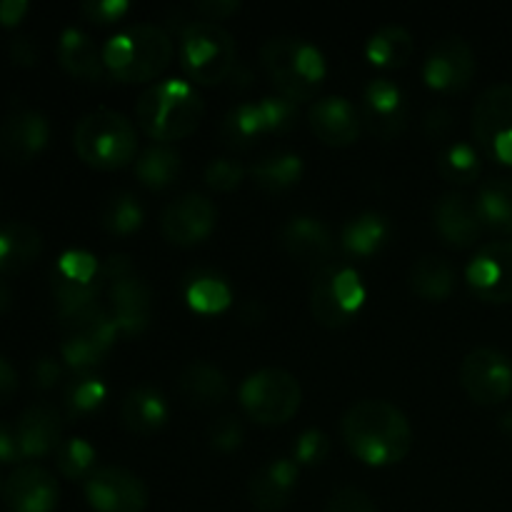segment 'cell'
I'll use <instances>...</instances> for the list:
<instances>
[{
    "mask_svg": "<svg viewBox=\"0 0 512 512\" xmlns=\"http://www.w3.org/2000/svg\"><path fill=\"white\" fill-rule=\"evenodd\" d=\"M340 433L355 458L368 465L400 463L413 448V425L390 400L363 398L345 410Z\"/></svg>",
    "mask_w": 512,
    "mask_h": 512,
    "instance_id": "6da1fadb",
    "label": "cell"
},
{
    "mask_svg": "<svg viewBox=\"0 0 512 512\" xmlns=\"http://www.w3.org/2000/svg\"><path fill=\"white\" fill-rule=\"evenodd\" d=\"M205 115L203 95L193 83L180 78H165L140 93L135 103L138 125L155 143H173L188 138Z\"/></svg>",
    "mask_w": 512,
    "mask_h": 512,
    "instance_id": "7a4b0ae2",
    "label": "cell"
},
{
    "mask_svg": "<svg viewBox=\"0 0 512 512\" xmlns=\"http://www.w3.org/2000/svg\"><path fill=\"white\" fill-rule=\"evenodd\" d=\"M173 38L158 23H133L110 35L103 45V63L110 75L125 83L150 80L168 68Z\"/></svg>",
    "mask_w": 512,
    "mask_h": 512,
    "instance_id": "3957f363",
    "label": "cell"
},
{
    "mask_svg": "<svg viewBox=\"0 0 512 512\" xmlns=\"http://www.w3.org/2000/svg\"><path fill=\"white\" fill-rule=\"evenodd\" d=\"M260 63L278 85L280 95L295 103L313 98L328 73L323 50L298 35H275L265 40L260 48Z\"/></svg>",
    "mask_w": 512,
    "mask_h": 512,
    "instance_id": "277c9868",
    "label": "cell"
},
{
    "mask_svg": "<svg viewBox=\"0 0 512 512\" xmlns=\"http://www.w3.org/2000/svg\"><path fill=\"white\" fill-rule=\"evenodd\" d=\"M73 145L75 153L93 168H123L138 158V130L120 110L98 108L78 120Z\"/></svg>",
    "mask_w": 512,
    "mask_h": 512,
    "instance_id": "5b68a950",
    "label": "cell"
},
{
    "mask_svg": "<svg viewBox=\"0 0 512 512\" xmlns=\"http://www.w3.org/2000/svg\"><path fill=\"white\" fill-rule=\"evenodd\" d=\"M60 325H63L60 355L75 373H90L95 365L103 363L120 335L108 308L100 303H90L73 313L60 315Z\"/></svg>",
    "mask_w": 512,
    "mask_h": 512,
    "instance_id": "8992f818",
    "label": "cell"
},
{
    "mask_svg": "<svg viewBox=\"0 0 512 512\" xmlns=\"http://www.w3.org/2000/svg\"><path fill=\"white\" fill-rule=\"evenodd\" d=\"M180 63L198 83H220L235 70V38L215 20H193L180 33Z\"/></svg>",
    "mask_w": 512,
    "mask_h": 512,
    "instance_id": "52a82bcc",
    "label": "cell"
},
{
    "mask_svg": "<svg viewBox=\"0 0 512 512\" xmlns=\"http://www.w3.org/2000/svg\"><path fill=\"white\" fill-rule=\"evenodd\" d=\"M368 290L363 275L350 263H328L318 268L310 285V308L318 323L340 328L363 308Z\"/></svg>",
    "mask_w": 512,
    "mask_h": 512,
    "instance_id": "ba28073f",
    "label": "cell"
},
{
    "mask_svg": "<svg viewBox=\"0 0 512 512\" xmlns=\"http://www.w3.org/2000/svg\"><path fill=\"white\" fill-rule=\"evenodd\" d=\"M303 388L285 368H260L240 385V405L253 420L263 425L288 423L300 408Z\"/></svg>",
    "mask_w": 512,
    "mask_h": 512,
    "instance_id": "9c48e42d",
    "label": "cell"
},
{
    "mask_svg": "<svg viewBox=\"0 0 512 512\" xmlns=\"http://www.w3.org/2000/svg\"><path fill=\"white\" fill-rule=\"evenodd\" d=\"M298 103L285 95H263L253 103H240L225 113L220 133L233 148H248L263 135H283L298 123Z\"/></svg>",
    "mask_w": 512,
    "mask_h": 512,
    "instance_id": "30bf717a",
    "label": "cell"
},
{
    "mask_svg": "<svg viewBox=\"0 0 512 512\" xmlns=\"http://www.w3.org/2000/svg\"><path fill=\"white\" fill-rule=\"evenodd\" d=\"M103 285V263L90 250H65L50 273V288H53V298L58 303V318L90 303H98Z\"/></svg>",
    "mask_w": 512,
    "mask_h": 512,
    "instance_id": "8fae6325",
    "label": "cell"
},
{
    "mask_svg": "<svg viewBox=\"0 0 512 512\" xmlns=\"http://www.w3.org/2000/svg\"><path fill=\"white\" fill-rule=\"evenodd\" d=\"M470 120L480 153L512 165V83L488 85L475 100Z\"/></svg>",
    "mask_w": 512,
    "mask_h": 512,
    "instance_id": "7c38bea8",
    "label": "cell"
},
{
    "mask_svg": "<svg viewBox=\"0 0 512 512\" xmlns=\"http://www.w3.org/2000/svg\"><path fill=\"white\" fill-rule=\"evenodd\" d=\"M83 493L98 512H143L150 498L143 478L120 465H98L83 480Z\"/></svg>",
    "mask_w": 512,
    "mask_h": 512,
    "instance_id": "4fadbf2b",
    "label": "cell"
},
{
    "mask_svg": "<svg viewBox=\"0 0 512 512\" xmlns=\"http://www.w3.org/2000/svg\"><path fill=\"white\" fill-rule=\"evenodd\" d=\"M465 393L480 405H498L512 393V363L508 355L490 345L473 348L460 365Z\"/></svg>",
    "mask_w": 512,
    "mask_h": 512,
    "instance_id": "5bb4252c",
    "label": "cell"
},
{
    "mask_svg": "<svg viewBox=\"0 0 512 512\" xmlns=\"http://www.w3.org/2000/svg\"><path fill=\"white\" fill-rule=\"evenodd\" d=\"M465 280L480 300L512 303V240L480 245L465 268Z\"/></svg>",
    "mask_w": 512,
    "mask_h": 512,
    "instance_id": "9a60e30c",
    "label": "cell"
},
{
    "mask_svg": "<svg viewBox=\"0 0 512 512\" xmlns=\"http://www.w3.org/2000/svg\"><path fill=\"white\" fill-rule=\"evenodd\" d=\"M475 75L473 45L463 35H443L423 63L425 83L440 93H460Z\"/></svg>",
    "mask_w": 512,
    "mask_h": 512,
    "instance_id": "2e32d148",
    "label": "cell"
},
{
    "mask_svg": "<svg viewBox=\"0 0 512 512\" xmlns=\"http://www.w3.org/2000/svg\"><path fill=\"white\" fill-rule=\"evenodd\" d=\"M218 220V208L203 193H183L170 200L160 215V230L175 245H195L208 238Z\"/></svg>",
    "mask_w": 512,
    "mask_h": 512,
    "instance_id": "e0dca14e",
    "label": "cell"
},
{
    "mask_svg": "<svg viewBox=\"0 0 512 512\" xmlns=\"http://www.w3.org/2000/svg\"><path fill=\"white\" fill-rule=\"evenodd\" d=\"M363 123L380 138H395L408 125V95L395 80L370 78L360 100Z\"/></svg>",
    "mask_w": 512,
    "mask_h": 512,
    "instance_id": "ac0fdd59",
    "label": "cell"
},
{
    "mask_svg": "<svg viewBox=\"0 0 512 512\" xmlns=\"http://www.w3.org/2000/svg\"><path fill=\"white\" fill-rule=\"evenodd\" d=\"M58 500V480L43 465H18L3 483V503L8 512H53Z\"/></svg>",
    "mask_w": 512,
    "mask_h": 512,
    "instance_id": "d6986e66",
    "label": "cell"
},
{
    "mask_svg": "<svg viewBox=\"0 0 512 512\" xmlns=\"http://www.w3.org/2000/svg\"><path fill=\"white\" fill-rule=\"evenodd\" d=\"M50 140V120L35 108L13 110L0 123V155L15 165L30 163Z\"/></svg>",
    "mask_w": 512,
    "mask_h": 512,
    "instance_id": "ffe728a7",
    "label": "cell"
},
{
    "mask_svg": "<svg viewBox=\"0 0 512 512\" xmlns=\"http://www.w3.org/2000/svg\"><path fill=\"white\" fill-rule=\"evenodd\" d=\"M153 290L140 275H125L108 285V313L120 335H138L148 328Z\"/></svg>",
    "mask_w": 512,
    "mask_h": 512,
    "instance_id": "44dd1931",
    "label": "cell"
},
{
    "mask_svg": "<svg viewBox=\"0 0 512 512\" xmlns=\"http://www.w3.org/2000/svg\"><path fill=\"white\" fill-rule=\"evenodd\" d=\"M308 120L313 133L328 145H350L358 140L363 128V115L345 95H325L315 100L308 110Z\"/></svg>",
    "mask_w": 512,
    "mask_h": 512,
    "instance_id": "7402d4cb",
    "label": "cell"
},
{
    "mask_svg": "<svg viewBox=\"0 0 512 512\" xmlns=\"http://www.w3.org/2000/svg\"><path fill=\"white\" fill-rule=\"evenodd\" d=\"M433 223L440 238L453 248H468L483 233V220H480L475 200H470L465 193H445L440 195L433 208Z\"/></svg>",
    "mask_w": 512,
    "mask_h": 512,
    "instance_id": "603a6c76",
    "label": "cell"
},
{
    "mask_svg": "<svg viewBox=\"0 0 512 512\" xmlns=\"http://www.w3.org/2000/svg\"><path fill=\"white\" fill-rule=\"evenodd\" d=\"M280 243L293 258L308 265H328V258L333 255L335 238L328 225L313 215H293L285 220L280 228Z\"/></svg>",
    "mask_w": 512,
    "mask_h": 512,
    "instance_id": "cb8c5ba5",
    "label": "cell"
},
{
    "mask_svg": "<svg viewBox=\"0 0 512 512\" xmlns=\"http://www.w3.org/2000/svg\"><path fill=\"white\" fill-rule=\"evenodd\" d=\"M15 433L23 458H43L63 443V418L55 405L33 403L15 420Z\"/></svg>",
    "mask_w": 512,
    "mask_h": 512,
    "instance_id": "d4e9b609",
    "label": "cell"
},
{
    "mask_svg": "<svg viewBox=\"0 0 512 512\" xmlns=\"http://www.w3.org/2000/svg\"><path fill=\"white\" fill-rule=\"evenodd\" d=\"M298 475L300 465L295 463L293 455H290V458H273L250 478V503H253L260 512L283 510L285 505H288V500L293 498L295 485H298Z\"/></svg>",
    "mask_w": 512,
    "mask_h": 512,
    "instance_id": "484cf974",
    "label": "cell"
},
{
    "mask_svg": "<svg viewBox=\"0 0 512 512\" xmlns=\"http://www.w3.org/2000/svg\"><path fill=\"white\" fill-rule=\"evenodd\" d=\"M43 250V235L33 223L5 220L0 223V275L23 273L38 260Z\"/></svg>",
    "mask_w": 512,
    "mask_h": 512,
    "instance_id": "4316f807",
    "label": "cell"
},
{
    "mask_svg": "<svg viewBox=\"0 0 512 512\" xmlns=\"http://www.w3.org/2000/svg\"><path fill=\"white\" fill-rule=\"evenodd\" d=\"M178 390L183 400H188L190 405L215 408V405H220L230 395V380L210 360H193L180 373Z\"/></svg>",
    "mask_w": 512,
    "mask_h": 512,
    "instance_id": "83f0119b",
    "label": "cell"
},
{
    "mask_svg": "<svg viewBox=\"0 0 512 512\" xmlns=\"http://www.w3.org/2000/svg\"><path fill=\"white\" fill-rule=\"evenodd\" d=\"M120 418L135 433H155L170 418V403L155 385H135L120 403Z\"/></svg>",
    "mask_w": 512,
    "mask_h": 512,
    "instance_id": "f1b7e54d",
    "label": "cell"
},
{
    "mask_svg": "<svg viewBox=\"0 0 512 512\" xmlns=\"http://www.w3.org/2000/svg\"><path fill=\"white\" fill-rule=\"evenodd\" d=\"M58 60L70 75L80 80H100L105 75L103 50L95 48L93 38L78 25H68L60 33Z\"/></svg>",
    "mask_w": 512,
    "mask_h": 512,
    "instance_id": "f546056e",
    "label": "cell"
},
{
    "mask_svg": "<svg viewBox=\"0 0 512 512\" xmlns=\"http://www.w3.org/2000/svg\"><path fill=\"white\" fill-rule=\"evenodd\" d=\"M393 225L378 210H363V213L353 215L348 223L340 230V245L348 250L350 255H375L378 250L385 248L390 240Z\"/></svg>",
    "mask_w": 512,
    "mask_h": 512,
    "instance_id": "4dcf8cb0",
    "label": "cell"
},
{
    "mask_svg": "<svg viewBox=\"0 0 512 512\" xmlns=\"http://www.w3.org/2000/svg\"><path fill=\"white\" fill-rule=\"evenodd\" d=\"M303 158L293 150H273L250 165L255 185L265 193H283L303 178Z\"/></svg>",
    "mask_w": 512,
    "mask_h": 512,
    "instance_id": "1f68e13d",
    "label": "cell"
},
{
    "mask_svg": "<svg viewBox=\"0 0 512 512\" xmlns=\"http://www.w3.org/2000/svg\"><path fill=\"white\" fill-rule=\"evenodd\" d=\"M183 160L170 143H150L135 158V175L143 185L153 190H163L178 180Z\"/></svg>",
    "mask_w": 512,
    "mask_h": 512,
    "instance_id": "d6a6232c",
    "label": "cell"
},
{
    "mask_svg": "<svg viewBox=\"0 0 512 512\" xmlns=\"http://www.w3.org/2000/svg\"><path fill=\"white\" fill-rule=\"evenodd\" d=\"M415 40L410 30L400 23L380 25L365 43V55L378 68H400L413 55Z\"/></svg>",
    "mask_w": 512,
    "mask_h": 512,
    "instance_id": "836d02e7",
    "label": "cell"
},
{
    "mask_svg": "<svg viewBox=\"0 0 512 512\" xmlns=\"http://www.w3.org/2000/svg\"><path fill=\"white\" fill-rule=\"evenodd\" d=\"M475 208H478L485 228L512 235V180H485L475 195Z\"/></svg>",
    "mask_w": 512,
    "mask_h": 512,
    "instance_id": "e575fe53",
    "label": "cell"
},
{
    "mask_svg": "<svg viewBox=\"0 0 512 512\" xmlns=\"http://www.w3.org/2000/svg\"><path fill=\"white\" fill-rule=\"evenodd\" d=\"M410 288L425 300H445L455 288V268L443 255L428 253L410 268Z\"/></svg>",
    "mask_w": 512,
    "mask_h": 512,
    "instance_id": "d590c367",
    "label": "cell"
},
{
    "mask_svg": "<svg viewBox=\"0 0 512 512\" xmlns=\"http://www.w3.org/2000/svg\"><path fill=\"white\" fill-rule=\"evenodd\" d=\"M185 300L193 310L205 315L223 313L233 303V290L230 283L215 270H198L185 278Z\"/></svg>",
    "mask_w": 512,
    "mask_h": 512,
    "instance_id": "8d00e7d4",
    "label": "cell"
},
{
    "mask_svg": "<svg viewBox=\"0 0 512 512\" xmlns=\"http://www.w3.org/2000/svg\"><path fill=\"white\" fill-rule=\"evenodd\" d=\"M108 385L100 375L95 373H78L73 380H68L63 390V403L70 418L90 415L100 410L108 400Z\"/></svg>",
    "mask_w": 512,
    "mask_h": 512,
    "instance_id": "74e56055",
    "label": "cell"
},
{
    "mask_svg": "<svg viewBox=\"0 0 512 512\" xmlns=\"http://www.w3.org/2000/svg\"><path fill=\"white\" fill-rule=\"evenodd\" d=\"M438 170L445 180L450 183L468 185L480 178L483 170V158H480L478 148L465 140H455V143L445 145L438 155Z\"/></svg>",
    "mask_w": 512,
    "mask_h": 512,
    "instance_id": "f35d334b",
    "label": "cell"
},
{
    "mask_svg": "<svg viewBox=\"0 0 512 512\" xmlns=\"http://www.w3.org/2000/svg\"><path fill=\"white\" fill-rule=\"evenodd\" d=\"M145 220V208L140 205V200L135 198L128 190H120L113 193L100 208V225H103L108 233L115 235H130L143 225Z\"/></svg>",
    "mask_w": 512,
    "mask_h": 512,
    "instance_id": "ab89813d",
    "label": "cell"
},
{
    "mask_svg": "<svg viewBox=\"0 0 512 512\" xmlns=\"http://www.w3.org/2000/svg\"><path fill=\"white\" fill-rule=\"evenodd\" d=\"M58 470L70 480H85L98 468V450L85 438H65L58 445Z\"/></svg>",
    "mask_w": 512,
    "mask_h": 512,
    "instance_id": "60d3db41",
    "label": "cell"
},
{
    "mask_svg": "<svg viewBox=\"0 0 512 512\" xmlns=\"http://www.w3.org/2000/svg\"><path fill=\"white\" fill-rule=\"evenodd\" d=\"M330 455V438L325 430L308 428L295 438L293 458L298 465H320Z\"/></svg>",
    "mask_w": 512,
    "mask_h": 512,
    "instance_id": "b9f144b4",
    "label": "cell"
},
{
    "mask_svg": "<svg viewBox=\"0 0 512 512\" xmlns=\"http://www.w3.org/2000/svg\"><path fill=\"white\" fill-rule=\"evenodd\" d=\"M245 178V168L233 158H213L205 165V183L215 190H235Z\"/></svg>",
    "mask_w": 512,
    "mask_h": 512,
    "instance_id": "7bdbcfd3",
    "label": "cell"
},
{
    "mask_svg": "<svg viewBox=\"0 0 512 512\" xmlns=\"http://www.w3.org/2000/svg\"><path fill=\"white\" fill-rule=\"evenodd\" d=\"M325 512H378L373 498L355 485H343L328 498Z\"/></svg>",
    "mask_w": 512,
    "mask_h": 512,
    "instance_id": "ee69618b",
    "label": "cell"
},
{
    "mask_svg": "<svg viewBox=\"0 0 512 512\" xmlns=\"http://www.w3.org/2000/svg\"><path fill=\"white\" fill-rule=\"evenodd\" d=\"M208 440L213 448L218 450H235L243 443V423H240L235 415H220L210 423L208 428Z\"/></svg>",
    "mask_w": 512,
    "mask_h": 512,
    "instance_id": "f6af8a7d",
    "label": "cell"
},
{
    "mask_svg": "<svg viewBox=\"0 0 512 512\" xmlns=\"http://www.w3.org/2000/svg\"><path fill=\"white\" fill-rule=\"evenodd\" d=\"M80 10L93 23H118L128 15L130 3L128 0H85Z\"/></svg>",
    "mask_w": 512,
    "mask_h": 512,
    "instance_id": "bcb514c9",
    "label": "cell"
},
{
    "mask_svg": "<svg viewBox=\"0 0 512 512\" xmlns=\"http://www.w3.org/2000/svg\"><path fill=\"white\" fill-rule=\"evenodd\" d=\"M60 378H63V365H60L58 358H53V355H40L33 363L35 388L48 390L53 388V385H58Z\"/></svg>",
    "mask_w": 512,
    "mask_h": 512,
    "instance_id": "7dc6e473",
    "label": "cell"
},
{
    "mask_svg": "<svg viewBox=\"0 0 512 512\" xmlns=\"http://www.w3.org/2000/svg\"><path fill=\"white\" fill-rule=\"evenodd\" d=\"M423 130L430 140H443L453 130V113L448 108H443V105H435V108H430L425 113Z\"/></svg>",
    "mask_w": 512,
    "mask_h": 512,
    "instance_id": "c3c4849f",
    "label": "cell"
},
{
    "mask_svg": "<svg viewBox=\"0 0 512 512\" xmlns=\"http://www.w3.org/2000/svg\"><path fill=\"white\" fill-rule=\"evenodd\" d=\"M18 460H23V453H20L15 425L0 420V463H18Z\"/></svg>",
    "mask_w": 512,
    "mask_h": 512,
    "instance_id": "681fc988",
    "label": "cell"
},
{
    "mask_svg": "<svg viewBox=\"0 0 512 512\" xmlns=\"http://www.w3.org/2000/svg\"><path fill=\"white\" fill-rule=\"evenodd\" d=\"M8 53L10 58L15 60V63L20 65H33L35 60H38V45H35V40L30 38V35H15L13 40H10L8 45Z\"/></svg>",
    "mask_w": 512,
    "mask_h": 512,
    "instance_id": "f907efd6",
    "label": "cell"
},
{
    "mask_svg": "<svg viewBox=\"0 0 512 512\" xmlns=\"http://www.w3.org/2000/svg\"><path fill=\"white\" fill-rule=\"evenodd\" d=\"M195 10L203 15V20H223L228 15L238 13L240 3L238 0H203V3H195Z\"/></svg>",
    "mask_w": 512,
    "mask_h": 512,
    "instance_id": "816d5d0a",
    "label": "cell"
},
{
    "mask_svg": "<svg viewBox=\"0 0 512 512\" xmlns=\"http://www.w3.org/2000/svg\"><path fill=\"white\" fill-rule=\"evenodd\" d=\"M18 385V370L13 368V363H10L8 358L0 355V405L8 403V400L18 393Z\"/></svg>",
    "mask_w": 512,
    "mask_h": 512,
    "instance_id": "f5cc1de1",
    "label": "cell"
},
{
    "mask_svg": "<svg viewBox=\"0 0 512 512\" xmlns=\"http://www.w3.org/2000/svg\"><path fill=\"white\" fill-rule=\"evenodd\" d=\"M28 13V0H0V23L15 25Z\"/></svg>",
    "mask_w": 512,
    "mask_h": 512,
    "instance_id": "db71d44e",
    "label": "cell"
},
{
    "mask_svg": "<svg viewBox=\"0 0 512 512\" xmlns=\"http://www.w3.org/2000/svg\"><path fill=\"white\" fill-rule=\"evenodd\" d=\"M10 303H13V290H10V285L5 280H0V313H5L10 308Z\"/></svg>",
    "mask_w": 512,
    "mask_h": 512,
    "instance_id": "11a10c76",
    "label": "cell"
},
{
    "mask_svg": "<svg viewBox=\"0 0 512 512\" xmlns=\"http://www.w3.org/2000/svg\"><path fill=\"white\" fill-rule=\"evenodd\" d=\"M500 430H503V433L512 440V410H510V413H505L503 418H500Z\"/></svg>",
    "mask_w": 512,
    "mask_h": 512,
    "instance_id": "9f6ffc18",
    "label": "cell"
},
{
    "mask_svg": "<svg viewBox=\"0 0 512 512\" xmlns=\"http://www.w3.org/2000/svg\"><path fill=\"white\" fill-rule=\"evenodd\" d=\"M0 493H3V478H0Z\"/></svg>",
    "mask_w": 512,
    "mask_h": 512,
    "instance_id": "6f0895ef",
    "label": "cell"
}]
</instances>
